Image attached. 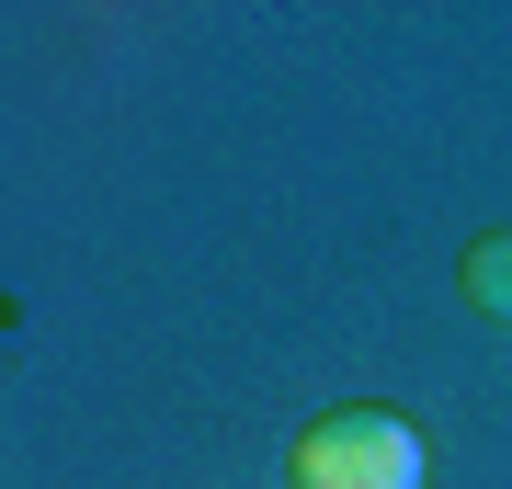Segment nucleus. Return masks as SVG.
Segmentation results:
<instances>
[{"mask_svg": "<svg viewBox=\"0 0 512 489\" xmlns=\"http://www.w3.org/2000/svg\"><path fill=\"white\" fill-rule=\"evenodd\" d=\"M467 308L478 319H512V228H478L467 239Z\"/></svg>", "mask_w": 512, "mask_h": 489, "instance_id": "nucleus-2", "label": "nucleus"}, {"mask_svg": "<svg viewBox=\"0 0 512 489\" xmlns=\"http://www.w3.org/2000/svg\"><path fill=\"white\" fill-rule=\"evenodd\" d=\"M421 467H433L421 421H399V410H319L285 455L296 489H421Z\"/></svg>", "mask_w": 512, "mask_h": 489, "instance_id": "nucleus-1", "label": "nucleus"}]
</instances>
